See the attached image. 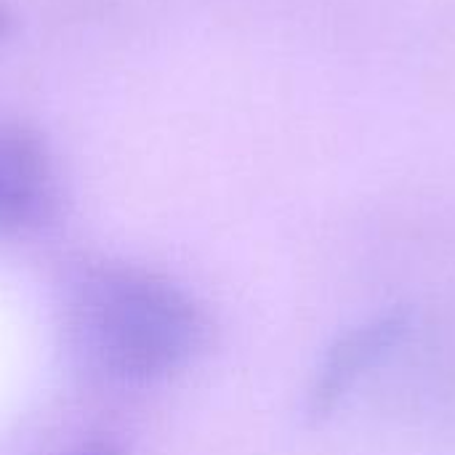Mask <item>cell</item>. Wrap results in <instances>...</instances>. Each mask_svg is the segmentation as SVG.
<instances>
[{
    "instance_id": "1",
    "label": "cell",
    "mask_w": 455,
    "mask_h": 455,
    "mask_svg": "<svg viewBox=\"0 0 455 455\" xmlns=\"http://www.w3.org/2000/svg\"><path fill=\"white\" fill-rule=\"evenodd\" d=\"M77 360L120 387H152L189 371L208 349V309L173 277L128 261L80 269L64 296Z\"/></svg>"
},
{
    "instance_id": "5",
    "label": "cell",
    "mask_w": 455,
    "mask_h": 455,
    "mask_svg": "<svg viewBox=\"0 0 455 455\" xmlns=\"http://www.w3.org/2000/svg\"><path fill=\"white\" fill-rule=\"evenodd\" d=\"M8 29H11V13L0 5V40L8 35Z\"/></svg>"
},
{
    "instance_id": "2",
    "label": "cell",
    "mask_w": 455,
    "mask_h": 455,
    "mask_svg": "<svg viewBox=\"0 0 455 455\" xmlns=\"http://www.w3.org/2000/svg\"><path fill=\"white\" fill-rule=\"evenodd\" d=\"M419 309L395 304L341 331L307 387V419L328 421L376 371H384L416 328Z\"/></svg>"
},
{
    "instance_id": "4",
    "label": "cell",
    "mask_w": 455,
    "mask_h": 455,
    "mask_svg": "<svg viewBox=\"0 0 455 455\" xmlns=\"http://www.w3.org/2000/svg\"><path fill=\"white\" fill-rule=\"evenodd\" d=\"M64 455H128V451H125V445L120 440L101 435V437H91V440L77 443Z\"/></svg>"
},
{
    "instance_id": "3",
    "label": "cell",
    "mask_w": 455,
    "mask_h": 455,
    "mask_svg": "<svg viewBox=\"0 0 455 455\" xmlns=\"http://www.w3.org/2000/svg\"><path fill=\"white\" fill-rule=\"evenodd\" d=\"M59 184L43 136L0 120V240L40 229L56 211Z\"/></svg>"
}]
</instances>
